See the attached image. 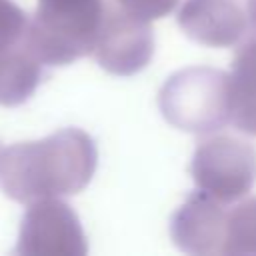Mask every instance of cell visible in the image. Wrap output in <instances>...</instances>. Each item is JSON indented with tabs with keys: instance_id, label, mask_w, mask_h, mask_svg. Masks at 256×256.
I'll use <instances>...</instances> for the list:
<instances>
[{
	"instance_id": "cell-1",
	"label": "cell",
	"mask_w": 256,
	"mask_h": 256,
	"mask_svg": "<svg viewBox=\"0 0 256 256\" xmlns=\"http://www.w3.org/2000/svg\"><path fill=\"white\" fill-rule=\"evenodd\" d=\"M98 152L80 128H62L42 140L18 142L0 152V188L20 204L74 196L94 176Z\"/></svg>"
},
{
	"instance_id": "cell-2",
	"label": "cell",
	"mask_w": 256,
	"mask_h": 256,
	"mask_svg": "<svg viewBox=\"0 0 256 256\" xmlns=\"http://www.w3.org/2000/svg\"><path fill=\"white\" fill-rule=\"evenodd\" d=\"M106 0H38L26 42L44 66H64L94 52Z\"/></svg>"
},
{
	"instance_id": "cell-3",
	"label": "cell",
	"mask_w": 256,
	"mask_h": 256,
	"mask_svg": "<svg viewBox=\"0 0 256 256\" xmlns=\"http://www.w3.org/2000/svg\"><path fill=\"white\" fill-rule=\"evenodd\" d=\"M158 106L166 122L192 134H210L232 122L230 74L210 66H190L172 74Z\"/></svg>"
},
{
	"instance_id": "cell-4",
	"label": "cell",
	"mask_w": 256,
	"mask_h": 256,
	"mask_svg": "<svg viewBox=\"0 0 256 256\" xmlns=\"http://www.w3.org/2000/svg\"><path fill=\"white\" fill-rule=\"evenodd\" d=\"M190 170L198 190L224 204L236 202L256 182V148L236 136H212L196 148Z\"/></svg>"
},
{
	"instance_id": "cell-5",
	"label": "cell",
	"mask_w": 256,
	"mask_h": 256,
	"mask_svg": "<svg viewBox=\"0 0 256 256\" xmlns=\"http://www.w3.org/2000/svg\"><path fill=\"white\" fill-rule=\"evenodd\" d=\"M92 54L110 74L132 76L140 72L154 54V34L150 22L128 12L118 2H108Z\"/></svg>"
},
{
	"instance_id": "cell-6",
	"label": "cell",
	"mask_w": 256,
	"mask_h": 256,
	"mask_svg": "<svg viewBox=\"0 0 256 256\" xmlns=\"http://www.w3.org/2000/svg\"><path fill=\"white\" fill-rule=\"evenodd\" d=\"M86 236L74 210L58 198L30 204L22 218L18 254L24 256H82Z\"/></svg>"
},
{
	"instance_id": "cell-7",
	"label": "cell",
	"mask_w": 256,
	"mask_h": 256,
	"mask_svg": "<svg viewBox=\"0 0 256 256\" xmlns=\"http://www.w3.org/2000/svg\"><path fill=\"white\" fill-rule=\"evenodd\" d=\"M248 0H184L178 10V26L198 44L228 48L248 32Z\"/></svg>"
},
{
	"instance_id": "cell-8",
	"label": "cell",
	"mask_w": 256,
	"mask_h": 256,
	"mask_svg": "<svg viewBox=\"0 0 256 256\" xmlns=\"http://www.w3.org/2000/svg\"><path fill=\"white\" fill-rule=\"evenodd\" d=\"M228 210L224 202L198 190L172 216L170 236L190 254H224Z\"/></svg>"
},
{
	"instance_id": "cell-9",
	"label": "cell",
	"mask_w": 256,
	"mask_h": 256,
	"mask_svg": "<svg viewBox=\"0 0 256 256\" xmlns=\"http://www.w3.org/2000/svg\"><path fill=\"white\" fill-rule=\"evenodd\" d=\"M232 124L256 136V34L240 44L230 70Z\"/></svg>"
},
{
	"instance_id": "cell-10",
	"label": "cell",
	"mask_w": 256,
	"mask_h": 256,
	"mask_svg": "<svg viewBox=\"0 0 256 256\" xmlns=\"http://www.w3.org/2000/svg\"><path fill=\"white\" fill-rule=\"evenodd\" d=\"M44 62L28 46L26 38L0 56V106L26 102L42 78Z\"/></svg>"
},
{
	"instance_id": "cell-11",
	"label": "cell",
	"mask_w": 256,
	"mask_h": 256,
	"mask_svg": "<svg viewBox=\"0 0 256 256\" xmlns=\"http://www.w3.org/2000/svg\"><path fill=\"white\" fill-rule=\"evenodd\" d=\"M28 18L12 0H0V56L24 42L28 32Z\"/></svg>"
},
{
	"instance_id": "cell-12",
	"label": "cell",
	"mask_w": 256,
	"mask_h": 256,
	"mask_svg": "<svg viewBox=\"0 0 256 256\" xmlns=\"http://www.w3.org/2000/svg\"><path fill=\"white\" fill-rule=\"evenodd\" d=\"M116 2L122 8H126L128 12L152 22L156 18L170 14L180 0H116Z\"/></svg>"
}]
</instances>
